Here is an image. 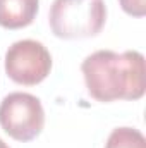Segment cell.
<instances>
[{
    "instance_id": "cell-1",
    "label": "cell",
    "mask_w": 146,
    "mask_h": 148,
    "mask_svg": "<svg viewBox=\"0 0 146 148\" xmlns=\"http://www.w3.org/2000/svg\"><path fill=\"white\" fill-rule=\"evenodd\" d=\"M81 71L88 93L98 102L138 100L145 95V57L136 50H98L83 60Z\"/></svg>"
},
{
    "instance_id": "cell-2",
    "label": "cell",
    "mask_w": 146,
    "mask_h": 148,
    "mask_svg": "<svg viewBox=\"0 0 146 148\" xmlns=\"http://www.w3.org/2000/svg\"><path fill=\"white\" fill-rule=\"evenodd\" d=\"M50 28L64 40L95 36L107 19L103 0H53L50 7Z\"/></svg>"
},
{
    "instance_id": "cell-3",
    "label": "cell",
    "mask_w": 146,
    "mask_h": 148,
    "mask_svg": "<svg viewBox=\"0 0 146 148\" xmlns=\"http://www.w3.org/2000/svg\"><path fill=\"white\" fill-rule=\"evenodd\" d=\"M45 112L41 102L29 93H10L0 103V126L17 141H31L41 133Z\"/></svg>"
},
{
    "instance_id": "cell-4",
    "label": "cell",
    "mask_w": 146,
    "mask_h": 148,
    "mask_svg": "<svg viewBox=\"0 0 146 148\" xmlns=\"http://www.w3.org/2000/svg\"><path fill=\"white\" fill-rule=\"evenodd\" d=\"M50 52L35 40L16 41L5 53V71L14 83L26 86L38 84L50 74Z\"/></svg>"
},
{
    "instance_id": "cell-5",
    "label": "cell",
    "mask_w": 146,
    "mask_h": 148,
    "mask_svg": "<svg viewBox=\"0 0 146 148\" xmlns=\"http://www.w3.org/2000/svg\"><path fill=\"white\" fill-rule=\"evenodd\" d=\"M40 0H0V26L19 29L29 26L38 14Z\"/></svg>"
},
{
    "instance_id": "cell-6",
    "label": "cell",
    "mask_w": 146,
    "mask_h": 148,
    "mask_svg": "<svg viewBox=\"0 0 146 148\" xmlns=\"http://www.w3.org/2000/svg\"><path fill=\"white\" fill-rule=\"evenodd\" d=\"M105 148H146V140L138 129L117 127L108 136Z\"/></svg>"
},
{
    "instance_id": "cell-7",
    "label": "cell",
    "mask_w": 146,
    "mask_h": 148,
    "mask_svg": "<svg viewBox=\"0 0 146 148\" xmlns=\"http://www.w3.org/2000/svg\"><path fill=\"white\" fill-rule=\"evenodd\" d=\"M119 3L127 14L134 17H143L146 14V0H119Z\"/></svg>"
},
{
    "instance_id": "cell-8",
    "label": "cell",
    "mask_w": 146,
    "mask_h": 148,
    "mask_svg": "<svg viewBox=\"0 0 146 148\" xmlns=\"http://www.w3.org/2000/svg\"><path fill=\"white\" fill-rule=\"evenodd\" d=\"M0 148H9V145H7V143L2 140V138H0Z\"/></svg>"
}]
</instances>
